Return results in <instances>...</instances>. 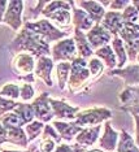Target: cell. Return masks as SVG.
Instances as JSON below:
<instances>
[{"instance_id":"obj_22","label":"cell","mask_w":139,"mask_h":152,"mask_svg":"<svg viewBox=\"0 0 139 152\" xmlns=\"http://www.w3.org/2000/svg\"><path fill=\"white\" fill-rule=\"evenodd\" d=\"M7 134H5V142L8 143L17 144L20 147L26 148L29 142L26 138V133L22 127H7Z\"/></svg>"},{"instance_id":"obj_32","label":"cell","mask_w":139,"mask_h":152,"mask_svg":"<svg viewBox=\"0 0 139 152\" xmlns=\"http://www.w3.org/2000/svg\"><path fill=\"white\" fill-rule=\"evenodd\" d=\"M87 68L90 70V74L96 79V77H99V75L102 74L104 65L102 64V61H100L99 58H92V60H90V63L87 64Z\"/></svg>"},{"instance_id":"obj_3","label":"cell","mask_w":139,"mask_h":152,"mask_svg":"<svg viewBox=\"0 0 139 152\" xmlns=\"http://www.w3.org/2000/svg\"><path fill=\"white\" fill-rule=\"evenodd\" d=\"M23 27L29 29L30 31H33L37 35H39L46 43L56 42V40H60L61 38H65L68 35V31L59 30L48 20H42V21L38 22H25Z\"/></svg>"},{"instance_id":"obj_2","label":"cell","mask_w":139,"mask_h":152,"mask_svg":"<svg viewBox=\"0 0 139 152\" xmlns=\"http://www.w3.org/2000/svg\"><path fill=\"white\" fill-rule=\"evenodd\" d=\"M70 77L68 78V85L72 92L85 87L86 82L90 78V70L87 68V61L82 57H75L70 63Z\"/></svg>"},{"instance_id":"obj_7","label":"cell","mask_w":139,"mask_h":152,"mask_svg":"<svg viewBox=\"0 0 139 152\" xmlns=\"http://www.w3.org/2000/svg\"><path fill=\"white\" fill-rule=\"evenodd\" d=\"M22 11H23V1L21 0H12L8 1L5 15L3 17V23L10 26V29L17 31L22 26Z\"/></svg>"},{"instance_id":"obj_44","label":"cell","mask_w":139,"mask_h":152,"mask_svg":"<svg viewBox=\"0 0 139 152\" xmlns=\"http://www.w3.org/2000/svg\"><path fill=\"white\" fill-rule=\"evenodd\" d=\"M1 144H3V143H1V142H0V146H1Z\"/></svg>"},{"instance_id":"obj_24","label":"cell","mask_w":139,"mask_h":152,"mask_svg":"<svg viewBox=\"0 0 139 152\" xmlns=\"http://www.w3.org/2000/svg\"><path fill=\"white\" fill-rule=\"evenodd\" d=\"M116 147H117V152H139L138 147L135 146V143L133 140V138L125 130H122V133H121L120 142Z\"/></svg>"},{"instance_id":"obj_26","label":"cell","mask_w":139,"mask_h":152,"mask_svg":"<svg viewBox=\"0 0 139 152\" xmlns=\"http://www.w3.org/2000/svg\"><path fill=\"white\" fill-rule=\"evenodd\" d=\"M13 110H15L16 115L23 121V124H29L34 120V109H33V107H31V104L18 103V105Z\"/></svg>"},{"instance_id":"obj_30","label":"cell","mask_w":139,"mask_h":152,"mask_svg":"<svg viewBox=\"0 0 139 152\" xmlns=\"http://www.w3.org/2000/svg\"><path fill=\"white\" fill-rule=\"evenodd\" d=\"M69 74H70V63L62 61L57 65V78H59V87L60 90L65 88V83L68 82Z\"/></svg>"},{"instance_id":"obj_6","label":"cell","mask_w":139,"mask_h":152,"mask_svg":"<svg viewBox=\"0 0 139 152\" xmlns=\"http://www.w3.org/2000/svg\"><path fill=\"white\" fill-rule=\"evenodd\" d=\"M52 61H73L77 57V47H75L74 39L68 38V39L60 40L52 47L51 51Z\"/></svg>"},{"instance_id":"obj_10","label":"cell","mask_w":139,"mask_h":152,"mask_svg":"<svg viewBox=\"0 0 139 152\" xmlns=\"http://www.w3.org/2000/svg\"><path fill=\"white\" fill-rule=\"evenodd\" d=\"M31 107L34 109V117H37L40 122H50L53 118V112L48 102V92H44L38 99L34 100Z\"/></svg>"},{"instance_id":"obj_35","label":"cell","mask_w":139,"mask_h":152,"mask_svg":"<svg viewBox=\"0 0 139 152\" xmlns=\"http://www.w3.org/2000/svg\"><path fill=\"white\" fill-rule=\"evenodd\" d=\"M34 92H35V90H34V87L30 83H23V86L20 88V98L23 102H26V100H30L34 98Z\"/></svg>"},{"instance_id":"obj_27","label":"cell","mask_w":139,"mask_h":152,"mask_svg":"<svg viewBox=\"0 0 139 152\" xmlns=\"http://www.w3.org/2000/svg\"><path fill=\"white\" fill-rule=\"evenodd\" d=\"M121 17H122V23H129V25L138 26L139 13H138V9L131 5V3L124 9V13H121Z\"/></svg>"},{"instance_id":"obj_39","label":"cell","mask_w":139,"mask_h":152,"mask_svg":"<svg viewBox=\"0 0 139 152\" xmlns=\"http://www.w3.org/2000/svg\"><path fill=\"white\" fill-rule=\"evenodd\" d=\"M7 7H8V1H7V0H0V23H1L3 17L5 15Z\"/></svg>"},{"instance_id":"obj_33","label":"cell","mask_w":139,"mask_h":152,"mask_svg":"<svg viewBox=\"0 0 139 152\" xmlns=\"http://www.w3.org/2000/svg\"><path fill=\"white\" fill-rule=\"evenodd\" d=\"M17 105H18V102L9 100V99H5V98L0 96V116H3L4 113H8L9 110H13Z\"/></svg>"},{"instance_id":"obj_4","label":"cell","mask_w":139,"mask_h":152,"mask_svg":"<svg viewBox=\"0 0 139 152\" xmlns=\"http://www.w3.org/2000/svg\"><path fill=\"white\" fill-rule=\"evenodd\" d=\"M44 17L59 22L60 25H69L72 20L70 16V3L69 1H50L44 9H42Z\"/></svg>"},{"instance_id":"obj_19","label":"cell","mask_w":139,"mask_h":152,"mask_svg":"<svg viewBox=\"0 0 139 152\" xmlns=\"http://www.w3.org/2000/svg\"><path fill=\"white\" fill-rule=\"evenodd\" d=\"M138 65H130L125 69H112L110 74L122 77L126 86H138Z\"/></svg>"},{"instance_id":"obj_23","label":"cell","mask_w":139,"mask_h":152,"mask_svg":"<svg viewBox=\"0 0 139 152\" xmlns=\"http://www.w3.org/2000/svg\"><path fill=\"white\" fill-rule=\"evenodd\" d=\"M94 55L100 57V58H103L105 65L109 69H113L117 65V58H116V56H114V53H113L112 47H109L108 44H107V46H103L102 48H99V50H96L95 52H94Z\"/></svg>"},{"instance_id":"obj_15","label":"cell","mask_w":139,"mask_h":152,"mask_svg":"<svg viewBox=\"0 0 139 152\" xmlns=\"http://www.w3.org/2000/svg\"><path fill=\"white\" fill-rule=\"evenodd\" d=\"M52 126L56 127L59 131V135L61 137V139H65L70 142L79 131L82 130L81 126L75 125L73 121L70 122H61V121H52Z\"/></svg>"},{"instance_id":"obj_25","label":"cell","mask_w":139,"mask_h":152,"mask_svg":"<svg viewBox=\"0 0 139 152\" xmlns=\"http://www.w3.org/2000/svg\"><path fill=\"white\" fill-rule=\"evenodd\" d=\"M112 50H113V53H116L114 56H117L119 58V63H117V69L122 68L125 63H126L127 57H126V52H125V47H124V43L122 40L117 37H113V40H112Z\"/></svg>"},{"instance_id":"obj_12","label":"cell","mask_w":139,"mask_h":152,"mask_svg":"<svg viewBox=\"0 0 139 152\" xmlns=\"http://www.w3.org/2000/svg\"><path fill=\"white\" fill-rule=\"evenodd\" d=\"M50 105L53 112V117L56 118H68V120H74L75 115L79 112L78 107H72L64 100H57V99H48Z\"/></svg>"},{"instance_id":"obj_8","label":"cell","mask_w":139,"mask_h":152,"mask_svg":"<svg viewBox=\"0 0 139 152\" xmlns=\"http://www.w3.org/2000/svg\"><path fill=\"white\" fill-rule=\"evenodd\" d=\"M121 104L119 108L133 115L135 122H138V87L137 86H126L120 94Z\"/></svg>"},{"instance_id":"obj_38","label":"cell","mask_w":139,"mask_h":152,"mask_svg":"<svg viewBox=\"0 0 139 152\" xmlns=\"http://www.w3.org/2000/svg\"><path fill=\"white\" fill-rule=\"evenodd\" d=\"M55 152H73V148H72V146H69V144L60 143V144H59V146L56 147Z\"/></svg>"},{"instance_id":"obj_18","label":"cell","mask_w":139,"mask_h":152,"mask_svg":"<svg viewBox=\"0 0 139 152\" xmlns=\"http://www.w3.org/2000/svg\"><path fill=\"white\" fill-rule=\"evenodd\" d=\"M117 139H119V133L117 131H114L112 129V126H110V122L109 121H107L105 122V131H104L103 137L100 138V148H103V150L105 151H109L112 152L116 150V146H117Z\"/></svg>"},{"instance_id":"obj_43","label":"cell","mask_w":139,"mask_h":152,"mask_svg":"<svg viewBox=\"0 0 139 152\" xmlns=\"http://www.w3.org/2000/svg\"><path fill=\"white\" fill-rule=\"evenodd\" d=\"M87 152H103V151H100V150H92V151H87Z\"/></svg>"},{"instance_id":"obj_13","label":"cell","mask_w":139,"mask_h":152,"mask_svg":"<svg viewBox=\"0 0 139 152\" xmlns=\"http://www.w3.org/2000/svg\"><path fill=\"white\" fill-rule=\"evenodd\" d=\"M102 26L103 29H105L110 35L113 37H117L120 29L122 27V17H121V13L120 12H108L105 13L102 20Z\"/></svg>"},{"instance_id":"obj_34","label":"cell","mask_w":139,"mask_h":152,"mask_svg":"<svg viewBox=\"0 0 139 152\" xmlns=\"http://www.w3.org/2000/svg\"><path fill=\"white\" fill-rule=\"evenodd\" d=\"M43 138H47V139H51V140H53L56 144H60L62 139H61V137L59 135V134L55 131L53 129V126H51V125H46L44 126V131H43Z\"/></svg>"},{"instance_id":"obj_42","label":"cell","mask_w":139,"mask_h":152,"mask_svg":"<svg viewBox=\"0 0 139 152\" xmlns=\"http://www.w3.org/2000/svg\"><path fill=\"white\" fill-rule=\"evenodd\" d=\"M1 152H20V151H1ZM23 152H29V151H23Z\"/></svg>"},{"instance_id":"obj_31","label":"cell","mask_w":139,"mask_h":152,"mask_svg":"<svg viewBox=\"0 0 139 152\" xmlns=\"http://www.w3.org/2000/svg\"><path fill=\"white\" fill-rule=\"evenodd\" d=\"M0 96L1 98H9V99H18L20 98V87L15 83H7L4 87L0 90Z\"/></svg>"},{"instance_id":"obj_40","label":"cell","mask_w":139,"mask_h":152,"mask_svg":"<svg viewBox=\"0 0 139 152\" xmlns=\"http://www.w3.org/2000/svg\"><path fill=\"white\" fill-rule=\"evenodd\" d=\"M72 148H73V152H87V147H83L81 144H77V143L73 144Z\"/></svg>"},{"instance_id":"obj_21","label":"cell","mask_w":139,"mask_h":152,"mask_svg":"<svg viewBox=\"0 0 139 152\" xmlns=\"http://www.w3.org/2000/svg\"><path fill=\"white\" fill-rule=\"evenodd\" d=\"M74 43H75V47H77V53L81 56L82 58H89L94 55V51L91 50L90 44L86 39V34H83V31L81 30H77L75 29L74 31Z\"/></svg>"},{"instance_id":"obj_5","label":"cell","mask_w":139,"mask_h":152,"mask_svg":"<svg viewBox=\"0 0 139 152\" xmlns=\"http://www.w3.org/2000/svg\"><path fill=\"white\" fill-rule=\"evenodd\" d=\"M112 117V112L107 108H90L86 110L78 112L74 117L73 122L78 126H89V125H96V124L103 122L104 120H108Z\"/></svg>"},{"instance_id":"obj_37","label":"cell","mask_w":139,"mask_h":152,"mask_svg":"<svg viewBox=\"0 0 139 152\" xmlns=\"http://www.w3.org/2000/svg\"><path fill=\"white\" fill-rule=\"evenodd\" d=\"M55 142L53 140H51V139H47V138H43V140L40 142V151L42 152H52L55 150Z\"/></svg>"},{"instance_id":"obj_9","label":"cell","mask_w":139,"mask_h":152,"mask_svg":"<svg viewBox=\"0 0 139 152\" xmlns=\"http://www.w3.org/2000/svg\"><path fill=\"white\" fill-rule=\"evenodd\" d=\"M12 70L15 72V74L18 75L20 79L33 74L34 57L29 53H25V52L18 53L12 61Z\"/></svg>"},{"instance_id":"obj_41","label":"cell","mask_w":139,"mask_h":152,"mask_svg":"<svg viewBox=\"0 0 139 152\" xmlns=\"http://www.w3.org/2000/svg\"><path fill=\"white\" fill-rule=\"evenodd\" d=\"M5 134H7L5 127L0 124V142H1V143H4L5 142Z\"/></svg>"},{"instance_id":"obj_29","label":"cell","mask_w":139,"mask_h":152,"mask_svg":"<svg viewBox=\"0 0 139 152\" xmlns=\"http://www.w3.org/2000/svg\"><path fill=\"white\" fill-rule=\"evenodd\" d=\"M44 129V124L40 121H31V122L26 124L25 133L27 134V142H33L39 137V134Z\"/></svg>"},{"instance_id":"obj_16","label":"cell","mask_w":139,"mask_h":152,"mask_svg":"<svg viewBox=\"0 0 139 152\" xmlns=\"http://www.w3.org/2000/svg\"><path fill=\"white\" fill-rule=\"evenodd\" d=\"M52 68H53V61L52 58L47 57V56H42L38 58V64L35 68V74L39 78H42L46 82L47 86H52L51 81V73H52Z\"/></svg>"},{"instance_id":"obj_1","label":"cell","mask_w":139,"mask_h":152,"mask_svg":"<svg viewBox=\"0 0 139 152\" xmlns=\"http://www.w3.org/2000/svg\"><path fill=\"white\" fill-rule=\"evenodd\" d=\"M10 52L17 53V52H29V55L35 57H42V56H50L51 50L48 43H46L43 39L34 34L33 31H30L29 29L23 27L20 31V34L16 37V39L10 43L9 46Z\"/></svg>"},{"instance_id":"obj_11","label":"cell","mask_w":139,"mask_h":152,"mask_svg":"<svg viewBox=\"0 0 139 152\" xmlns=\"http://www.w3.org/2000/svg\"><path fill=\"white\" fill-rule=\"evenodd\" d=\"M86 39H87L90 47L92 50V48L107 46L112 40V35L100 25H94L92 29L89 30L87 34H86Z\"/></svg>"},{"instance_id":"obj_14","label":"cell","mask_w":139,"mask_h":152,"mask_svg":"<svg viewBox=\"0 0 139 152\" xmlns=\"http://www.w3.org/2000/svg\"><path fill=\"white\" fill-rule=\"evenodd\" d=\"M100 129L102 126L100 125H96L94 127H86V129H82L79 133L75 135V143L77 144H81L83 147H90L92 146L94 143L96 142V139L99 138V134H100Z\"/></svg>"},{"instance_id":"obj_20","label":"cell","mask_w":139,"mask_h":152,"mask_svg":"<svg viewBox=\"0 0 139 152\" xmlns=\"http://www.w3.org/2000/svg\"><path fill=\"white\" fill-rule=\"evenodd\" d=\"M73 23H74L75 29L77 30H86V31H89V30L92 29V26L95 25L94 21L91 20V17H90L87 13L85 11H82V9L79 8H73Z\"/></svg>"},{"instance_id":"obj_36","label":"cell","mask_w":139,"mask_h":152,"mask_svg":"<svg viewBox=\"0 0 139 152\" xmlns=\"http://www.w3.org/2000/svg\"><path fill=\"white\" fill-rule=\"evenodd\" d=\"M129 4L130 1H126V0H114V1L109 3V8L112 9V12H120L121 9H125Z\"/></svg>"},{"instance_id":"obj_28","label":"cell","mask_w":139,"mask_h":152,"mask_svg":"<svg viewBox=\"0 0 139 152\" xmlns=\"http://www.w3.org/2000/svg\"><path fill=\"white\" fill-rule=\"evenodd\" d=\"M0 124L5 127H22L25 124L15 112H8L0 116Z\"/></svg>"},{"instance_id":"obj_17","label":"cell","mask_w":139,"mask_h":152,"mask_svg":"<svg viewBox=\"0 0 139 152\" xmlns=\"http://www.w3.org/2000/svg\"><path fill=\"white\" fill-rule=\"evenodd\" d=\"M78 4L91 17L95 25H100L104 15H105V11H104V8L99 1H78Z\"/></svg>"}]
</instances>
